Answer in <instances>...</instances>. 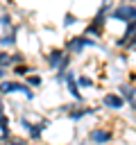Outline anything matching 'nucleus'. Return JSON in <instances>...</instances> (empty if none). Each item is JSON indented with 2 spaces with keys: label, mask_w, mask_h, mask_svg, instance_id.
<instances>
[{
  "label": "nucleus",
  "mask_w": 136,
  "mask_h": 145,
  "mask_svg": "<svg viewBox=\"0 0 136 145\" xmlns=\"http://www.w3.org/2000/svg\"><path fill=\"white\" fill-rule=\"evenodd\" d=\"M88 48L100 50L102 45H100V41H95V39H91V36H86V34L68 36V39H66V43H63V50H66L70 57H79V54H84Z\"/></svg>",
  "instance_id": "f257e3e1"
},
{
  "label": "nucleus",
  "mask_w": 136,
  "mask_h": 145,
  "mask_svg": "<svg viewBox=\"0 0 136 145\" xmlns=\"http://www.w3.org/2000/svg\"><path fill=\"white\" fill-rule=\"evenodd\" d=\"M18 122H20V129L25 131L27 140H34V143H36V140H41V138H43V134L48 131V127L52 125V122H50L48 118H41L39 122H32V120H29V118H27L25 113H23V116L18 118Z\"/></svg>",
  "instance_id": "f03ea898"
},
{
  "label": "nucleus",
  "mask_w": 136,
  "mask_h": 145,
  "mask_svg": "<svg viewBox=\"0 0 136 145\" xmlns=\"http://www.w3.org/2000/svg\"><path fill=\"white\" fill-rule=\"evenodd\" d=\"M16 93H23L27 100L36 97L34 88H29L23 79H5V82H0V95H16Z\"/></svg>",
  "instance_id": "7ed1b4c3"
},
{
  "label": "nucleus",
  "mask_w": 136,
  "mask_h": 145,
  "mask_svg": "<svg viewBox=\"0 0 136 145\" xmlns=\"http://www.w3.org/2000/svg\"><path fill=\"white\" fill-rule=\"evenodd\" d=\"M109 20H116V23H122V25L136 23V5H131V2H118V5H113L111 14H109Z\"/></svg>",
  "instance_id": "20e7f679"
},
{
  "label": "nucleus",
  "mask_w": 136,
  "mask_h": 145,
  "mask_svg": "<svg viewBox=\"0 0 136 145\" xmlns=\"http://www.w3.org/2000/svg\"><path fill=\"white\" fill-rule=\"evenodd\" d=\"M68 59V52L63 50V48H52V50H48L45 54H43V61H45V66L50 68V70H59L61 66H63V61Z\"/></svg>",
  "instance_id": "39448f33"
},
{
  "label": "nucleus",
  "mask_w": 136,
  "mask_h": 145,
  "mask_svg": "<svg viewBox=\"0 0 136 145\" xmlns=\"http://www.w3.org/2000/svg\"><path fill=\"white\" fill-rule=\"evenodd\" d=\"M100 104H102L104 109H109V111H122L127 102L120 97L118 91H107V93L100 97Z\"/></svg>",
  "instance_id": "423d86ee"
},
{
  "label": "nucleus",
  "mask_w": 136,
  "mask_h": 145,
  "mask_svg": "<svg viewBox=\"0 0 136 145\" xmlns=\"http://www.w3.org/2000/svg\"><path fill=\"white\" fill-rule=\"evenodd\" d=\"M63 84H66V88H68L70 97H73L75 102L84 104V95H82V88H79V84H77V75H75V70H68V72H66Z\"/></svg>",
  "instance_id": "0eeeda50"
},
{
  "label": "nucleus",
  "mask_w": 136,
  "mask_h": 145,
  "mask_svg": "<svg viewBox=\"0 0 136 145\" xmlns=\"http://www.w3.org/2000/svg\"><path fill=\"white\" fill-rule=\"evenodd\" d=\"M113 136L116 134L111 129H107V127H93L88 131V143H93V145H107V143L113 140Z\"/></svg>",
  "instance_id": "6e6552de"
},
{
  "label": "nucleus",
  "mask_w": 136,
  "mask_h": 145,
  "mask_svg": "<svg viewBox=\"0 0 136 145\" xmlns=\"http://www.w3.org/2000/svg\"><path fill=\"white\" fill-rule=\"evenodd\" d=\"M118 93H120V97L136 111V84H129V82H120L118 84Z\"/></svg>",
  "instance_id": "1a4fd4ad"
},
{
  "label": "nucleus",
  "mask_w": 136,
  "mask_h": 145,
  "mask_svg": "<svg viewBox=\"0 0 136 145\" xmlns=\"http://www.w3.org/2000/svg\"><path fill=\"white\" fill-rule=\"evenodd\" d=\"M97 111H100V106H82V104H79V106H73L66 116H68L73 122H79V120H84L86 116H95Z\"/></svg>",
  "instance_id": "9d476101"
},
{
  "label": "nucleus",
  "mask_w": 136,
  "mask_h": 145,
  "mask_svg": "<svg viewBox=\"0 0 136 145\" xmlns=\"http://www.w3.org/2000/svg\"><path fill=\"white\" fill-rule=\"evenodd\" d=\"M16 43H18V27L0 34V48H2V50H14Z\"/></svg>",
  "instance_id": "9b49d317"
},
{
  "label": "nucleus",
  "mask_w": 136,
  "mask_h": 145,
  "mask_svg": "<svg viewBox=\"0 0 136 145\" xmlns=\"http://www.w3.org/2000/svg\"><path fill=\"white\" fill-rule=\"evenodd\" d=\"M0 136L7 140L9 136H11V127H9V116H7V109H5V104H2V100H0Z\"/></svg>",
  "instance_id": "f8f14e48"
},
{
  "label": "nucleus",
  "mask_w": 136,
  "mask_h": 145,
  "mask_svg": "<svg viewBox=\"0 0 136 145\" xmlns=\"http://www.w3.org/2000/svg\"><path fill=\"white\" fill-rule=\"evenodd\" d=\"M11 72H14V77H16V79H25L27 75L36 72V68H34V66H29V63H20V66H14V68H11Z\"/></svg>",
  "instance_id": "ddd939ff"
},
{
  "label": "nucleus",
  "mask_w": 136,
  "mask_h": 145,
  "mask_svg": "<svg viewBox=\"0 0 136 145\" xmlns=\"http://www.w3.org/2000/svg\"><path fill=\"white\" fill-rule=\"evenodd\" d=\"M0 68H14V52L9 50H0Z\"/></svg>",
  "instance_id": "4468645a"
},
{
  "label": "nucleus",
  "mask_w": 136,
  "mask_h": 145,
  "mask_svg": "<svg viewBox=\"0 0 136 145\" xmlns=\"http://www.w3.org/2000/svg\"><path fill=\"white\" fill-rule=\"evenodd\" d=\"M0 27H2L5 32H9V29H14V27H16V25H14V16H11L9 11L0 14Z\"/></svg>",
  "instance_id": "2eb2a0df"
},
{
  "label": "nucleus",
  "mask_w": 136,
  "mask_h": 145,
  "mask_svg": "<svg viewBox=\"0 0 136 145\" xmlns=\"http://www.w3.org/2000/svg\"><path fill=\"white\" fill-rule=\"evenodd\" d=\"M25 84H27L29 88H39V86L43 84V77H41L39 72H32V75H27V77H25Z\"/></svg>",
  "instance_id": "dca6fc26"
},
{
  "label": "nucleus",
  "mask_w": 136,
  "mask_h": 145,
  "mask_svg": "<svg viewBox=\"0 0 136 145\" xmlns=\"http://www.w3.org/2000/svg\"><path fill=\"white\" fill-rule=\"evenodd\" d=\"M77 84H79V88H91L95 82H93V77H88L86 72H82V75H77Z\"/></svg>",
  "instance_id": "f3484780"
},
{
  "label": "nucleus",
  "mask_w": 136,
  "mask_h": 145,
  "mask_svg": "<svg viewBox=\"0 0 136 145\" xmlns=\"http://www.w3.org/2000/svg\"><path fill=\"white\" fill-rule=\"evenodd\" d=\"M79 23V18L73 14V11H66L63 14V27H73V25H77Z\"/></svg>",
  "instance_id": "a211bd4d"
},
{
  "label": "nucleus",
  "mask_w": 136,
  "mask_h": 145,
  "mask_svg": "<svg viewBox=\"0 0 136 145\" xmlns=\"http://www.w3.org/2000/svg\"><path fill=\"white\" fill-rule=\"evenodd\" d=\"M5 145H27V138H18V136H9L7 140H5Z\"/></svg>",
  "instance_id": "6ab92c4d"
},
{
  "label": "nucleus",
  "mask_w": 136,
  "mask_h": 145,
  "mask_svg": "<svg viewBox=\"0 0 136 145\" xmlns=\"http://www.w3.org/2000/svg\"><path fill=\"white\" fill-rule=\"evenodd\" d=\"M120 2H131V5H136V0H120Z\"/></svg>",
  "instance_id": "aec40b11"
},
{
  "label": "nucleus",
  "mask_w": 136,
  "mask_h": 145,
  "mask_svg": "<svg viewBox=\"0 0 136 145\" xmlns=\"http://www.w3.org/2000/svg\"><path fill=\"white\" fill-rule=\"evenodd\" d=\"M0 145H5V138H2V136H0Z\"/></svg>",
  "instance_id": "412c9836"
},
{
  "label": "nucleus",
  "mask_w": 136,
  "mask_h": 145,
  "mask_svg": "<svg viewBox=\"0 0 136 145\" xmlns=\"http://www.w3.org/2000/svg\"><path fill=\"white\" fill-rule=\"evenodd\" d=\"M82 145H84V143H82Z\"/></svg>",
  "instance_id": "4be33fe9"
}]
</instances>
